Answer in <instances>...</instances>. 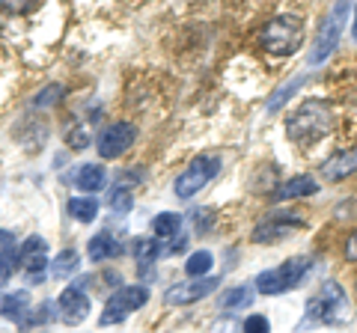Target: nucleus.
Segmentation results:
<instances>
[{"instance_id":"f257e3e1","label":"nucleus","mask_w":357,"mask_h":333,"mask_svg":"<svg viewBox=\"0 0 357 333\" xmlns=\"http://www.w3.org/2000/svg\"><path fill=\"white\" fill-rule=\"evenodd\" d=\"M333 128V110L328 102L321 98H310L304 102L292 116H289V125H286V134L292 137L298 146H312L316 140L328 137Z\"/></svg>"},{"instance_id":"f03ea898","label":"nucleus","mask_w":357,"mask_h":333,"mask_svg":"<svg viewBox=\"0 0 357 333\" xmlns=\"http://www.w3.org/2000/svg\"><path fill=\"white\" fill-rule=\"evenodd\" d=\"M304 39V24L298 15H277L259 30V45L271 57H289L301 48Z\"/></svg>"},{"instance_id":"7ed1b4c3","label":"nucleus","mask_w":357,"mask_h":333,"mask_svg":"<svg viewBox=\"0 0 357 333\" xmlns=\"http://www.w3.org/2000/svg\"><path fill=\"white\" fill-rule=\"evenodd\" d=\"M307 318L319 325H342L349 318V297L340 288V283L328 280L316 295L307 301Z\"/></svg>"},{"instance_id":"20e7f679","label":"nucleus","mask_w":357,"mask_h":333,"mask_svg":"<svg viewBox=\"0 0 357 333\" xmlns=\"http://www.w3.org/2000/svg\"><path fill=\"white\" fill-rule=\"evenodd\" d=\"M310 271V256H295V259H286L283 265H277L271 271H262L256 277V288L262 295H286L304 280Z\"/></svg>"},{"instance_id":"39448f33","label":"nucleus","mask_w":357,"mask_h":333,"mask_svg":"<svg viewBox=\"0 0 357 333\" xmlns=\"http://www.w3.org/2000/svg\"><path fill=\"white\" fill-rule=\"evenodd\" d=\"M218 173H220V158H218V155H199V158H194L182 170V176L176 179V185H173L176 187V196L178 199L197 196L211 179H215Z\"/></svg>"},{"instance_id":"423d86ee","label":"nucleus","mask_w":357,"mask_h":333,"mask_svg":"<svg viewBox=\"0 0 357 333\" xmlns=\"http://www.w3.org/2000/svg\"><path fill=\"white\" fill-rule=\"evenodd\" d=\"M345 18H349V3H333V9L328 13V18L321 21L316 48H312V54H310V65L325 63L331 54L337 51L340 36H342V27H345Z\"/></svg>"},{"instance_id":"0eeeda50","label":"nucleus","mask_w":357,"mask_h":333,"mask_svg":"<svg viewBox=\"0 0 357 333\" xmlns=\"http://www.w3.org/2000/svg\"><path fill=\"white\" fill-rule=\"evenodd\" d=\"M149 301V288H143V286H122L116 288L114 295L107 297V304H105V313H102V325H119V321H126L131 313H137V309Z\"/></svg>"},{"instance_id":"6e6552de","label":"nucleus","mask_w":357,"mask_h":333,"mask_svg":"<svg viewBox=\"0 0 357 333\" xmlns=\"http://www.w3.org/2000/svg\"><path fill=\"white\" fill-rule=\"evenodd\" d=\"M134 137H137V131H134L131 122H110L107 128H102V134H98V155L114 161L119 155H126Z\"/></svg>"},{"instance_id":"1a4fd4ad","label":"nucleus","mask_w":357,"mask_h":333,"mask_svg":"<svg viewBox=\"0 0 357 333\" xmlns=\"http://www.w3.org/2000/svg\"><path fill=\"white\" fill-rule=\"evenodd\" d=\"M218 288V277H199V280H188V283H176L167 288L164 301L170 307H188V304H197L203 301L206 295H211Z\"/></svg>"},{"instance_id":"9d476101","label":"nucleus","mask_w":357,"mask_h":333,"mask_svg":"<svg viewBox=\"0 0 357 333\" xmlns=\"http://www.w3.org/2000/svg\"><path fill=\"white\" fill-rule=\"evenodd\" d=\"M89 316V297L84 295V286L77 283V286H69V288H63V295H60V301H57V318L63 321V325H81V321Z\"/></svg>"},{"instance_id":"9b49d317","label":"nucleus","mask_w":357,"mask_h":333,"mask_svg":"<svg viewBox=\"0 0 357 333\" xmlns=\"http://www.w3.org/2000/svg\"><path fill=\"white\" fill-rule=\"evenodd\" d=\"M18 262L24 265L30 277H39L45 271V265H48V241L42 235H30L24 244H21Z\"/></svg>"},{"instance_id":"f8f14e48","label":"nucleus","mask_w":357,"mask_h":333,"mask_svg":"<svg viewBox=\"0 0 357 333\" xmlns=\"http://www.w3.org/2000/svg\"><path fill=\"white\" fill-rule=\"evenodd\" d=\"M298 226H301V217H295V215H271L265 224L256 226L253 238L259 244H268V241H277V238L289 235V232L298 229Z\"/></svg>"},{"instance_id":"ddd939ff","label":"nucleus","mask_w":357,"mask_h":333,"mask_svg":"<svg viewBox=\"0 0 357 333\" xmlns=\"http://www.w3.org/2000/svg\"><path fill=\"white\" fill-rule=\"evenodd\" d=\"M351 173H357V146L331 155V158L321 164V176H325L328 182H340V179H345V176H351Z\"/></svg>"},{"instance_id":"4468645a","label":"nucleus","mask_w":357,"mask_h":333,"mask_svg":"<svg viewBox=\"0 0 357 333\" xmlns=\"http://www.w3.org/2000/svg\"><path fill=\"white\" fill-rule=\"evenodd\" d=\"M119 250H122V244L116 241L114 232H107V229L98 232V235H93V238H89V244H86V256L93 262L114 259V256H119Z\"/></svg>"},{"instance_id":"2eb2a0df","label":"nucleus","mask_w":357,"mask_h":333,"mask_svg":"<svg viewBox=\"0 0 357 333\" xmlns=\"http://www.w3.org/2000/svg\"><path fill=\"white\" fill-rule=\"evenodd\" d=\"M316 191H319V182L312 179V176H295V179H289L277 187L274 196L277 199H295V196H310Z\"/></svg>"},{"instance_id":"dca6fc26","label":"nucleus","mask_w":357,"mask_h":333,"mask_svg":"<svg viewBox=\"0 0 357 333\" xmlns=\"http://www.w3.org/2000/svg\"><path fill=\"white\" fill-rule=\"evenodd\" d=\"M75 185L81 187L84 194H96V191H102V187L107 185V176H105V170L98 164H84L81 170L75 173Z\"/></svg>"},{"instance_id":"f3484780","label":"nucleus","mask_w":357,"mask_h":333,"mask_svg":"<svg viewBox=\"0 0 357 333\" xmlns=\"http://www.w3.org/2000/svg\"><path fill=\"white\" fill-rule=\"evenodd\" d=\"M15 259H18V247H15L13 232H3V229H0V286H3L9 277H13Z\"/></svg>"},{"instance_id":"a211bd4d","label":"nucleus","mask_w":357,"mask_h":333,"mask_svg":"<svg viewBox=\"0 0 357 333\" xmlns=\"http://www.w3.org/2000/svg\"><path fill=\"white\" fill-rule=\"evenodd\" d=\"M30 292H13V295H6L3 301H0V316L9 318V321H21L24 318V313H30Z\"/></svg>"},{"instance_id":"6ab92c4d","label":"nucleus","mask_w":357,"mask_h":333,"mask_svg":"<svg viewBox=\"0 0 357 333\" xmlns=\"http://www.w3.org/2000/svg\"><path fill=\"white\" fill-rule=\"evenodd\" d=\"M69 215L77 224H89V220H96V215H98V203L93 196H75V199H69Z\"/></svg>"},{"instance_id":"aec40b11","label":"nucleus","mask_w":357,"mask_h":333,"mask_svg":"<svg viewBox=\"0 0 357 333\" xmlns=\"http://www.w3.org/2000/svg\"><path fill=\"white\" fill-rule=\"evenodd\" d=\"M178 229H182V217L173 212H161L152 220V232L158 238H173V235H178Z\"/></svg>"},{"instance_id":"412c9836","label":"nucleus","mask_w":357,"mask_h":333,"mask_svg":"<svg viewBox=\"0 0 357 333\" xmlns=\"http://www.w3.org/2000/svg\"><path fill=\"white\" fill-rule=\"evenodd\" d=\"M211 262H215V256H211L208 250H197V253H191V256H188L185 271H188V277H191V280H199L203 274L211 271Z\"/></svg>"},{"instance_id":"4be33fe9","label":"nucleus","mask_w":357,"mask_h":333,"mask_svg":"<svg viewBox=\"0 0 357 333\" xmlns=\"http://www.w3.org/2000/svg\"><path fill=\"white\" fill-rule=\"evenodd\" d=\"M77 262H81V256H77V250H63L57 259H54L51 265V274L57 277V280H66V277H72L77 271Z\"/></svg>"},{"instance_id":"5701e85b","label":"nucleus","mask_w":357,"mask_h":333,"mask_svg":"<svg viewBox=\"0 0 357 333\" xmlns=\"http://www.w3.org/2000/svg\"><path fill=\"white\" fill-rule=\"evenodd\" d=\"M131 250H134V259L143 265V271H146V265H152L155 259H158V253H161L158 241H152V238H134Z\"/></svg>"},{"instance_id":"b1692460","label":"nucleus","mask_w":357,"mask_h":333,"mask_svg":"<svg viewBox=\"0 0 357 333\" xmlns=\"http://www.w3.org/2000/svg\"><path fill=\"white\" fill-rule=\"evenodd\" d=\"M107 206L114 208V212L126 215V212H131L134 196H131V191H128L126 185H116V187H110V194H107Z\"/></svg>"},{"instance_id":"393cba45","label":"nucleus","mask_w":357,"mask_h":333,"mask_svg":"<svg viewBox=\"0 0 357 333\" xmlns=\"http://www.w3.org/2000/svg\"><path fill=\"white\" fill-rule=\"evenodd\" d=\"M250 288L248 286H236V288H227V292L220 295V307L227 309H238V307H248L250 304Z\"/></svg>"},{"instance_id":"a878e982","label":"nucleus","mask_w":357,"mask_h":333,"mask_svg":"<svg viewBox=\"0 0 357 333\" xmlns=\"http://www.w3.org/2000/svg\"><path fill=\"white\" fill-rule=\"evenodd\" d=\"M304 84V77H295V81H289L283 90H277L274 95H271V102H268V114H274V110H280L286 102H289V95L292 93H298V86Z\"/></svg>"},{"instance_id":"bb28decb","label":"nucleus","mask_w":357,"mask_h":333,"mask_svg":"<svg viewBox=\"0 0 357 333\" xmlns=\"http://www.w3.org/2000/svg\"><path fill=\"white\" fill-rule=\"evenodd\" d=\"M66 143H69V146H72L75 152H81V149H86V146H89V134H86V131H84L81 125H77V128H72L69 134H66Z\"/></svg>"},{"instance_id":"cd10ccee","label":"nucleus","mask_w":357,"mask_h":333,"mask_svg":"<svg viewBox=\"0 0 357 333\" xmlns=\"http://www.w3.org/2000/svg\"><path fill=\"white\" fill-rule=\"evenodd\" d=\"M54 95H63V86H60V84H51L48 90H42L36 98H33V104H36V107H48V104L57 102V98H54Z\"/></svg>"},{"instance_id":"c85d7f7f","label":"nucleus","mask_w":357,"mask_h":333,"mask_svg":"<svg viewBox=\"0 0 357 333\" xmlns=\"http://www.w3.org/2000/svg\"><path fill=\"white\" fill-rule=\"evenodd\" d=\"M268 330H271V325H268L265 316H250L244 321V333H268Z\"/></svg>"},{"instance_id":"c756f323","label":"nucleus","mask_w":357,"mask_h":333,"mask_svg":"<svg viewBox=\"0 0 357 333\" xmlns=\"http://www.w3.org/2000/svg\"><path fill=\"white\" fill-rule=\"evenodd\" d=\"M345 259H349V262H357V229L351 232L349 238H345Z\"/></svg>"},{"instance_id":"7c9ffc66","label":"nucleus","mask_w":357,"mask_h":333,"mask_svg":"<svg viewBox=\"0 0 357 333\" xmlns=\"http://www.w3.org/2000/svg\"><path fill=\"white\" fill-rule=\"evenodd\" d=\"M354 42H357V6H354Z\"/></svg>"}]
</instances>
